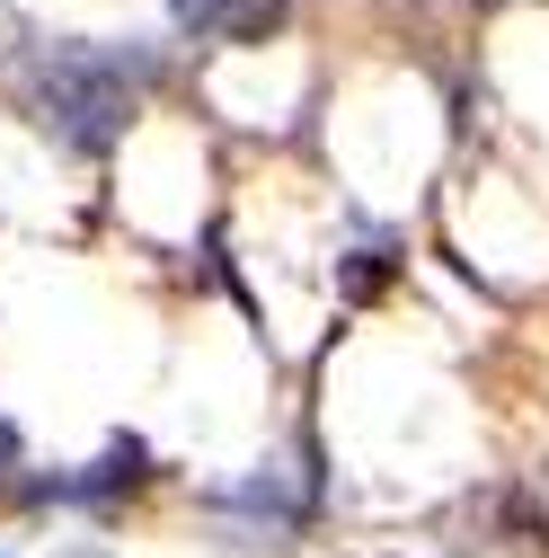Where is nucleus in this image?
Returning a JSON list of instances; mask_svg holds the SVG:
<instances>
[{
    "label": "nucleus",
    "mask_w": 549,
    "mask_h": 558,
    "mask_svg": "<svg viewBox=\"0 0 549 558\" xmlns=\"http://www.w3.org/2000/svg\"><path fill=\"white\" fill-rule=\"evenodd\" d=\"M143 81L151 62L143 53H98V45H45L27 62V89H36V116L62 133L72 151H107L115 133L133 124V107H143Z\"/></svg>",
    "instance_id": "obj_1"
},
{
    "label": "nucleus",
    "mask_w": 549,
    "mask_h": 558,
    "mask_svg": "<svg viewBox=\"0 0 549 558\" xmlns=\"http://www.w3.org/2000/svg\"><path fill=\"white\" fill-rule=\"evenodd\" d=\"M143 461H151V452L124 435V444H107L89 470H72V478H36L27 497H45V506H107V497H124V487H143Z\"/></svg>",
    "instance_id": "obj_2"
},
{
    "label": "nucleus",
    "mask_w": 549,
    "mask_h": 558,
    "mask_svg": "<svg viewBox=\"0 0 549 558\" xmlns=\"http://www.w3.org/2000/svg\"><path fill=\"white\" fill-rule=\"evenodd\" d=\"M178 19L204 45H266L274 27L293 19V0H178Z\"/></svg>",
    "instance_id": "obj_3"
},
{
    "label": "nucleus",
    "mask_w": 549,
    "mask_h": 558,
    "mask_svg": "<svg viewBox=\"0 0 549 558\" xmlns=\"http://www.w3.org/2000/svg\"><path fill=\"white\" fill-rule=\"evenodd\" d=\"M19 470V435H10V416H0V478Z\"/></svg>",
    "instance_id": "obj_4"
}]
</instances>
